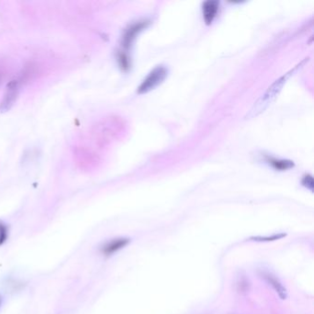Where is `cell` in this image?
<instances>
[{"mask_svg": "<svg viewBox=\"0 0 314 314\" xmlns=\"http://www.w3.org/2000/svg\"><path fill=\"white\" fill-rule=\"evenodd\" d=\"M302 184L303 186L308 188L310 191H314V179L310 175L304 176L302 179Z\"/></svg>", "mask_w": 314, "mask_h": 314, "instance_id": "obj_12", "label": "cell"}, {"mask_svg": "<svg viewBox=\"0 0 314 314\" xmlns=\"http://www.w3.org/2000/svg\"><path fill=\"white\" fill-rule=\"evenodd\" d=\"M130 242V238H117L112 240L110 242H106L102 248L100 252L105 256H110L117 252L124 249L126 247Z\"/></svg>", "mask_w": 314, "mask_h": 314, "instance_id": "obj_5", "label": "cell"}, {"mask_svg": "<svg viewBox=\"0 0 314 314\" xmlns=\"http://www.w3.org/2000/svg\"><path fill=\"white\" fill-rule=\"evenodd\" d=\"M18 95V83L16 80H12L6 86V92L4 94L3 100L0 102V112L4 114L10 110L12 106L17 100Z\"/></svg>", "mask_w": 314, "mask_h": 314, "instance_id": "obj_3", "label": "cell"}, {"mask_svg": "<svg viewBox=\"0 0 314 314\" xmlns=\"http://www.w3.org/2000/svg\"><path fill=\"white\" fill-rule=\"evenodd\" d=\"M118 62L120 66L124 70H128L129 68V58H128L126 54L124 52H121L119 54V56H118Z\"/></svg>", "mask_w": 314, "mask_h": 314, "instance_id": "obj_10", "label": "cell"}, {"mask_svg": "<svg viewBox=\"0 0 314 314\" xmlns=\"http://www.w3.org/2000/svg\"><path fill=\"white\" fill-rule=\"evenodd\" d=\"M249 282L245 278L240 280V282L238 284V290L240 292H247L249 290Z\"/></svg>", "mask_w": 314, "mask_h": 314, "instance_id": "obj_13", "label": "cell"}, {"mask_svg": "<svg viewBox=\"0 0 314 314\" xmlns=\"http://www.w3.org/2000/svg\"><path fill=\"white\" fill-rule=\"evenodd\" d=\"M268 162L273 167L274 169L278 170H286L294 167V162L288 160H278L274 158L268 157Z\"/></svg>", "mask_w": 314, "mask_h": 314, "instance_id": "obj_8", "label": "cell"}, {"mask_svg": "<svg viewBox=\"0 0 314 314\" xmlns=\"http://www.w3.org/2000/svg\"><path fill=\"white\" fill-rule=\"evenodd\" d=\"M262 278L268 282L269 285L273 288L281 300H286V296H288L286 290L285 286L282 285V283L280 282L278 278H276L274 274L268 273V272H262Z\"/></svg>", "mask_w": 314, "mask_h": 314, "instance_id": "obj_7", "label": "cell"}, {"mask_svg": "<svg viewBox=\"0 0 314 314\" xmlns=\"http://www.w3.org/2000/svg\"><path fill=\"white\" fill-rule=\"evenodd\" d=\"M220 8V3L215 0L206 1L202 6V12L204 22L206 25H210L214 22L215 18Z\"/></svg>", "mask_w": 314, "mask_h": 314, "instance_id": "obj_6", "label": "cell"}, {"mask_svg": "<svg viewBox=\"0 0 314 314\" xmlns=\"http://www.w3.org/2000/svg\"><path fill=\"white\" fill-rule=\"evenodd\" d=\"M284 237H286L285 233H280V234L273 235L271 237H252V238H250V240H254V242H272V240H280V238H284Z\"/></svg>", "mask_w": 314, "mask_h": 314, "instance_id": "obj_9", "label": "cell"}, {"mask_svg": "<svg viewBox=\"0 0 314 314\" xmlns=\"http://www.w3.org/2000/svg\"><path fill=\"white\" fill-rule=\"evenodd\" d=\"M308 58L305 59L300 64L296 66L293 70H290L288 73L284 74L283 76H280L278 80H276L274 82L273 84L268 88L266 92L262 94V96L259 99L256 100L254 106L252 107V109L249 110V112L247 114V116H245V119H252L254 117L260 116L262 112L268 109L270 105L273 104L276 99L278 98V96L280 95V92L282 90L283 87L285 86L286 83L288 82V80L290 78L294 72L302 66V64L306 62Z\"/></svg>", "mask_w": 314, "mask_h": 314, "instance_id": "obj_1", "label": "cell"}, {"mask_svg": "<svg viewBox=\"0 0 314 314\" xmlns=\"http://www.w3.org/2000/svg\"><path fill=\"white\" fill-rule=\"evenodd\" d=\"M169 70L164 66H158L154 70H152L148 75L146 76L144 80L141 82L140 87L138 88V94H148L156 88L158 87L168 76Z\"/></svg>", "mask_w": 314, "mask_h": 314, "instance_id": "obj_2", "label": "cell"}, {"mask_svg": "<svg viewBox=\"0 0 314 314\" xmlns=\"http://www.w3.org/2000/svg\"><path fill=\"white\" fill-rule=\"evenodd\" d=\"M148 24V22H140L138 24H133L126 30V32H124V35L122 37V47L126 51L130 48L136 35L138 34L142 30L145 29Z\"/></svg>", "mask_w": 314, "mask_h": 314, "instance_id": "obj_4", "label": "cell"}, {"mask_svg": "<svg viewBox=\"0 0 314 314\" xmlns=\"http://www.w3.org/2000/svg\"><path fill=\"white\" fill-rule=\"evenodd\" d=\"M8 237V230L4 223L0 222V246L6 242Z\"/></svg>", "mask_w": 314, "mask_h": 314, "instance_id": "obj_11", "label": "cell"}, {"mask_svg": "<svg viewBox=\"0 0 314 314\" xmlns=\"http://www.w3.org/2000/svg\"><path fill=\"white\" fill-rule=\"evenodd\" d=\"M0 306H1V298H0Z\"/></svg>", "mask_w": 314, "mask_h": 314, "instance_id": "obj_14", "label": "cell"}]
</instances>
